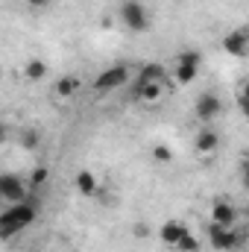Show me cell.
Instances as JSON below:
<instances>
[{
	"label": "cell",
	"instance_id": "obj_1",
	"mask_svg": "<svg viewBox=\"0 0 249 252\" xmlns=\"http://www.w3.org/2000/svg\"><path fill=\"white\" fill-rule=\"evenodd\" d=\"M38 217V199L32 193H27V199L21 202H9L0 214V235L3 238H12L18 232H24L27 226H32Z\"/></svg>",
	"mask_w": 249,
	"mask_h": 252
},
{
	"label": "cell",
	"instance_id": "obj_2",
	"mask_svg": "<svg viewBox=\"0 0 249 252\" xmlns=\"http://www.w3.org/2000/svg\"><path fill=\"white\" fill-rule=\"evenodd\" d=\"M121 21H124L132 32H147V27H150L147 6L141 0H124L121 3Z\"/></svg>",
	"mask_w": 249,
	"mask_h": 252
},
{
	"label": "cell",
	"instance_id": "obj_3",
	"mask_svg": "<svg viewBox=\"0 0 249 252\" xmlns=\"http://www.w3.org/2000/svg\"><path fill=\"white\" fill-rule=\"evenodd\" d=\"M208 241H211L214 250L232 252L244 244V235L235 232V229H226V226H220V223H208Z\"/></svg>",
	"mask_w": 249,
	"mask_h": 252
},
{
	"label": "cell",
	"instance_id": "obj_4",
	"mask_svg": "<svg viewBox=\"0 0 249 252\" xmlns=\"http://www.w3.org/2000/svg\"><path fill=\"white\" fill-rule=\"evenodd\" d=\"M220 112H223V103H220L217 94H199L196 103H193V115H196V121L205 124V126L214 124V121L220 118Z\"/></svg>",
	"mask_w": 249,
	"mask_h": 252
},
{
	"label": "cell",
	"instance_id": "obj_5",
	"mask_svg": "<svg viewBox=\"0 0 249 252\" xmlns=\"http://www.w3.org/2000/svg\"><path fill=\"white\" fill-rule=\"evenodd\" d=\"M126 79H129V67H126V64H115V67L103 70V73L94 79V88H97V91H115V88L126 85Z\"/></svg>",
	"mask_w": 249,
	"mask_h": 252
},
{
	"label": "cell",
	"instance_id": "obj_6",
	"mask_svg": "<svg viewBox=\"0 0 249 252\" xmlns=\"http://www.w3.org/2000/svg\"><path fill=\"white\" fill-rule=\"evenodd\" d=\"M223 50H226L229 56H235V59L249 56V32L247 30H235V32H229V35L223 38Z\"/></svg>",
	"mask_w": 249,
	"mask_h": 252
},
{
	"label": "cell",
	"instance_id": "obj_7",
	"mask_svg": "<svg viewBox=\"0 0 249 252\" xmlns=\"http://www.w3.org/2000/svg\"><path fill=\"white\" fill-rule=\"evenodd\" d=\"M0 196H3L6 202H21V199H27L24 182H21L15 173H3V176H0Z\"/></svg>",
	"mask_w": 249,
	"mask_h": 252
},
{
	"label": "cell",
	"instance_id": "obj_8",
	"mask_svg": "<svg viewBox=\"0 0 249 252\" xmlns=\"http://www.w3.org/2000/svg\"><path fill=\"white\" fill-rule=\"evenodd\" d=\"M235 220H238V211H235V205H232V202L217 199V202L211 205V223H220V226L232 229V226H235Z\"/></svg>",
	"mask_w": 249,
	"mask_h": 252
},
{
	"label": "cell",
	"instance_id": "obj_9",
	"mask_svg": "<svg viewBox=\"0 0 249 252\" xmlns=\"http://www.w3.org/2000/svg\"><path fill=\"white\" fill-rule=\"evenodd\" d=\"M193 147H196L199 156H211V153L220 147V135H217L211 126H202L199 135H196V141H193Z\"/></svg>",
	"mask_w": 249,
	"mask_h": 252
},
{
	"label": "cell",
	"instance_id": "obj_10",
	"mask_svg": "<svg viewBox=\"0 0 249 252\" xmlns=\"http://www.w3.org/2000/svg\"><path fill=\"white\" fill-rule=\"evenodd\" d=\"M158 235H161V244H167V247H173V250H176V247H179V241L187 235V229L179 223V220H167V223L161 226V232H158Z\"/></svg>",
	"mask_w": 249,
	"mask_h": 252
},
{
	"label": "cell",
	"instance_id": "obj_11",
	"mask_svg": "<svg viewBox=\"0 0 249 252\" xmlns=\"http://www.w3.org/2000/svg\"><path fill=\"white\" fill-rule=\"evenodd\" d=\"M97 188H100V185H97V176H94L91 170H79V173H76V190H79L82 196H94Z\"/></svg>",
	"mask_w": 249,
	"mask_h": 252
},
{
	"label": "cell",
	"instance_id": "obj_12",
	"mask_svg": "<svg viewBox=\"0 0 249 252\" xmlns=\"http://www.w3.org/2000/svg\"><path fill=\"white\" fill-rule=\"evenodd\" d=\"M161 79H164V67H161V64H144V67H141V73H138V79H135V85L161 82Z\"/></svg>",
	"mask_w": 249,
	"mask_h": 252
},
{
	"label": "cell",
	"instance_id": "obj_13",
	"mask_svg": "<svg viewBox=\"0 0 249 252\" xmlns=\"http://www.w3.org/2000/svg\"><path fill=\"white\" fill-rule=\"evenodd\" d=\"M135 97L141 103H156L161 97V82H147V85H135Z\"/></svg>",
	"mask_w": 249,
	"mask_h": 252
},
{
	"label": "cell",
	"instance_id": "obj_14",
	"mask_svg": "<svg viewBox=\"0 0 249 252\" xmlns=\"http://www.w3.org/2000/svg\"><path fill=\"white\" fill-rule=\"evenodd\" d=\"M44 76H47V62H41V59H30V62L24 64V79L38 82V79H44Z\"/></svg>",
	"mask_w": 249,
	"mask_h": 252
},
{
	"label": "cell",
	"instance_id": "obj_15",
	"mask_svg": "<svg viewBox=\"0 0 249 252\" xmlns=\"http://www.w3.org/2000/svg\"><path fill=\"white\" fill-rule=\"evenodd\" d=\"M79 91V79L76 76H62L59 82H56V94L59 97H73Z\"/></svg>",
	"mask_w": 249,
	"mask_h": 252
},
{
	"label": "cell",
	"instance_id": "obj_16",
	"mask_svg": "<svg viewBox=\"0 0 249 252\" xmlns=\"http://www.w3.org/2000/svg\"><path fill=\"white\" fill-rule=\"evenodd\" d=\"M196 73H199V64H176V82H179V85L193 82Z\"/></svg>",
	"mask_w": 249,
	"mask_h": 252
},
{
	"label": "cell",
	"instance_id": "obj_17",
	"mask_svg": "<svg viewBox=\"0 0 249 252\" xmlns=\"http://www.w3.org/2000/svg\"><path fill=\"white\" fill-rule=\"evenodd\" d=\"M176 250H179V252H196V250H199V241H196V238L187 232L185 238L179 241V247H176Z\"/></svg>",
	"mask_w": 249,
	"mask_h": 252
},
{
	"label": "cell",
	"instance_id": "obj_18",
	"mask_svg": "<svg viewBox=\"0 0 249 252\" xmlns=\"http://www.w3.org/2000/svg\"><path fill=\"white\" fill-rule=\"evenodd\" d=\"M153 158H156V161H170V158H173V150L164 147V144H158V147H153Z\"/></svg>",
	"mask_w": 249,
	"mask_h": 252
},
{
	"label": "cell",
	"instance_id": "obj_19",
	"mask_svg": "<svg viewBox=\"0 0 249 252\" xmlns=\"http://www.w3.org/2000/svg\"><path fill=\"white\" fill-rule=\"evenodd\" d=\"M199 62H202V56L196 50H182L179 53V64H199Z\"/></svg>",
	"mask_w": 249,
	"mask_h": 252
},
{
	"label": "cell",
	"instance_id": "obj_20",
	"mask_svg": "<svg viewBox=\"0 0 249 252\" xmlns=\"http://www.w3.org/2000/svg\"><path fill=\"white\" fill-rule=\"evenodd\" d=\"M21 144H24L27 150H32V147L38 144V132H32V129H24V132H21Z\"/></svg>",
	"mask_w": 249,
	"mask_h": 252
},
{
	"label": "cell",
	"instance_id": "obj_21",
	"mask_svg": "<svg viewBox=\"0 0 249 252\" xmlns=\"http://www.w3.org/2000/svg\"><path fill=\"white\" fill-rule=\"evenodd\" d=\"M47 179H50V170L47 167H35L32 170V185H44Z\"/></svg>",
	"mask_w": 249,
	"mask_h": 252
},
{
	"label": "cell",
	"instance_id": "obj_22",
	"mask_svg": "<svg viewBox=\"0 0 249 252\" xmlns=\"http://www.w3.org/2000/svg\"><path fill=\"white\" fill-rule=\"evenodd\" d=\"M238 109H241V115H244V118H249V97L238 94Z\"/></svg>",
	"mask_w": 249,
	"mask_h": 252
},
{
	"label": "cell",
	"instance_id": "obj_23",
	"mask_svg": "<svg viewBox=\"0 0 249 252\" xmlns=\"http://www.w3.org/2000/svg\"><path fill=\"white\" fill-rule=\"evenodd\" d=\"M241 185L249 190V161H244V167H241Z\"/></svg>",
	"mask_w": 249,
	"mask_h": 252
},
{
	"label": "cell",
	"instance_id": "obj_24",
	"mask_svg": "<svg viewBox=\"0 0 249 252\" xmlns=\"http://www.w3.org/2000/svg\"><path fill=\"white\" fill-rule=\"evenodd\" d=\"M27 6H32V9H47L50 6V0H24Z\"/></svg>",
	"mask_w": 249,
	"mask_h": 252
},
{
	"label": "cell",
	"instance_id": "obj_25",
	"mask_svg": "<svg viewBox=\"0 0 249 252\" xmlns=\"http://www.w3.org/2000/svg\"><path fill=\"white\" fill-rule=\"evenodd\" d=\"M241 94H244V97H249V79L244 82V91H241Z\"/></svg>",
	"mask_w": 249,
	"mask_h": 252
},
{
	"label": "cell",
	"instance_id": "obj_26",
	"mask_svg": "<svg viewBox=\"0 0 249 252\" xmlns=\"http://www.w3.org/2000/svg\"><path fill=\"white\" fill-rule=\"evenodd\" d=\"M244 161H249V147H247V153H244Z\"/></svg>",
	"mask_w": 249,
	"mask_h": 252
},
{
	"label": "cell",
	"instance_id": "obj_27",
	"mask_svg": "<svg viewBox=\"0 0 249 252\" xmlns=\"http://www.w3.org/2000/svg\"><path fill=\"white\" fill-rule=\"evenodd\" d=\"M247 214H249V205H247Z\"/></svg>",
	"mask_w": 249,
	"mask_h": 252
}]
</instances>
